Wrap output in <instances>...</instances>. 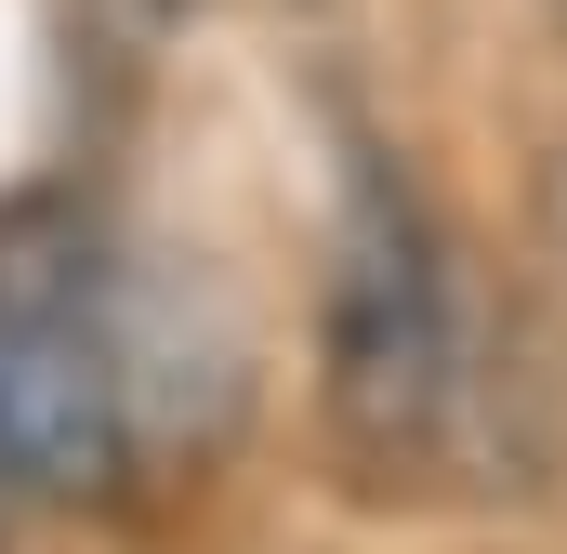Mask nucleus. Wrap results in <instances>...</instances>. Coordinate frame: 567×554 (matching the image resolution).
<instances>
[{
	"label": "nucleus",
	"instance_id": "nucleus-3",
	"mask_svg": "<svg viewBox=\"0 0 567 554\" xmlns=\"http://www.w3.org/2000/svg\"><path fill=\"white\" fill-rule=\"evenodd\" d=\"M555 290H567V158H555Z\"/></svg>",
	"mask_w": 567,
	"mask_h": 554
},
{
	"label": "nucleus",
	"instance_id": "nucleus-1",
	"mask_svg": "<svg viewBox=\"0 0 567 554\" xmlns=\"http://www.w3.org/2000/svg\"><path fill=\"white\" fill-rule=\"evenodd\" d=\"M462 410H475V330L449 238L383 158H357L330 238V422L370 475H435L462 449Z\"/></svg>",
	"mask_w": 567,
	"mask_h": 554
},
{
	"label": "nucleus",
	"instance_id": "nucleus-2",
	"mask_svg": "<svg viewBox=\"0 0 567 554\" xmlns=\"http://www.w3.org/2000/svg\"><path fill=\"white\" fill-rule=\"evenodd\" d=\"M133 475V370L93 304V265H13L0 238V489L93 502Z\"/></svg>",
	"mask_w": 567,
	"mask_h": 554
}]
</instances>
